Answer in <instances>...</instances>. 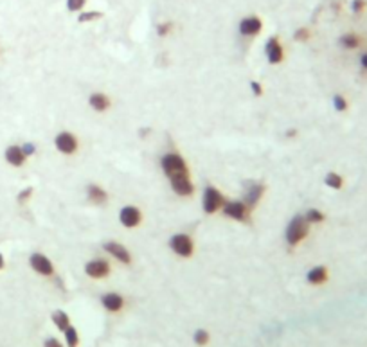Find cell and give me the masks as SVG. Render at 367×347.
Segmentation results:
<instances>
[{
	"instance_id": "6da1fadb",
	"label": "cell",
	"mask_w": 367,
	"mask_h": 347,
	"mask_svg": "<svg viewBox=\"0 0 367 347\" xmlns=\"http://www.w3.org/2000/svg\"><path fill=\"white\" fill-rule=\"evenodd\" d=\"M308 225H310V223L306 222L304 216H295L294 220H292L290 225H288V229H286V241L290 247L299 245L306 236H308Z\"/></svg>"
},
{
	"instance_id": "7a4b0ae2",
	"label": "cell",
	"mask_w": 367,
	"mask_h": 347,
	"mask_svg": "<svg viewBox=\"0 0 367 347\" xmlns=\"http://www.w3.org/2000/svg\"><path fill=\"white\" fill-rule=\"evenodd\" d=\"M162 169H164V173L169 178L175 175H189L186 161L180 155H176V153H169V155H166L162 158Z\"/></svg>"
},
{
	"instance_id": "3957f363",
	"label": "cell",
	"mask_w": 367,
	"mask_h": 347,
	"mask_svg": "<svg viewBox=\"0 0 367 347\" xmlns=\"http://www.w3.org/2000/svg\"><path fill=\"white\" fill-rule=\"evenodd\" d=\"M223 203H225V198L222 196V193L214 187H207L205 193H203V210L207 214H213L220 207H223Z\"/></svg>"
},
{
	"instance_id": "277c9868",
	"label": "cell",
	"mask_w": 367,
	"mask_h": 347,
	"mask_svg": "<svg viewBox=\"0 0 367 347\" xmlns=\"http://www.w3.org/2000/svg\"><path fill=\"white\" fill-rule=\"evenodd\" d=\"M171 245V250L175 252L176 256H182V257H189L193 254V241L188 234H175L169 241Z\"/></svg>"
},
{
	"instance_id": "5b68a950",
	"label": "cell",
	"mask_w": 367,
	"mask_h": 347,
	"mask_svg": "<svg viewBox=\"0 0 367 347\" xmlns=\"http://www.w3.org/2000/svg\"><path fill=\"white\" fill-rule=\"evenodd\" d=\"M265 54H267V60L270 61V63H274V65H277V63H281V61L284 60L283 45H281L277 36L268 38L267 45H265Z\"/></svg>"
},
{
	"instance_id": "8992f818",
	"label": "cell",
	"mask_w": 367,
	"mask_h": 347,
	"mask_svg": "<svg viewBox=\"0 0 367 347\" xmlns=\"http://www.w3.org/2000/svg\"><path fill=\"white\" fill-rule=\"evenodd\" d=\"M261 29H263V22H261V18L256 15L245 16V18L240 22V33L243 36H247V38L259 35Z\"/></svg>"
},
{
	"instance_id": "52a82bcc",
	"label": "cell",
	"mask_w": 367,
	"mask_h": 347,
	"mask_svg": "<svg viewBox=\"0 0 367 347\" xmlns=\"http://www.w3.org/2000/svg\"><path fill=\"white\" fill-rule=\"evenodd\" d=\"M29 264H31V268L35 272H38L40 275H53L54 274V266H53V263H50V259L47 256H43V254H38V252L29 257Z\"/></svg>"
},
{
	"instance_id": "ba28073f",
	"label": "cell",
	"mask_w": 367,
	"mask_h": 347,
	"mask_svg": "<svg viewBox=\"0 0 367 347\" xmlns=\"http://www.w3.org/2000/svg\"><path fill=\"white\" fill-rule=\"evenodd\" d=\"M169 182H171L173 191L180 196H189L193 193V189H195L193 182L189 180V175H175L169 178Z\"/></svg>"
},
{
	"instance_id": "9c48e42d",
	"label": "cell",
	"mask_w": 367,
	"mask_h": 347,
	"mask_svg": "<svg viewBox=\"0 0 367 347\" xmlns=\"http://www.w3.org/2000/svg\"><path fill=\"white\" fill-rule=\"evenodd\" d=\"M141 210L137 209V207L134 205H126L122 207V210L119 212V220H121V223L124 227H128V229H132V227H137L139 223H141Z\"/></svg>"
},
{
	"instance_id": "30bf717a",
	"label": "cell",
	"mask_w": 367,
	"mask_h": 347,
	"mask_svg": "<svg viewBox=\"0 0 367 347\" xmlns=\"http://www.w3.org/2000/svg\"><path fill=\"white\" fill-rule=\"evenodd\" d=\"M263 193H265L263 183H256V182L247 183V195H245V202H243L245 205H247V209H254Z\"/></svg>"
},
{
	"instance_id": "8fae6325",
	"label": "cell",
	"mask_w": 367,
	"mask_h": 347,
	"mask_svg": "<svg viewBox=\"0 0 367 347\" xmlns=\"http://www.w3.org/2000/svg\"><path fill=\"white\" fill-rule=\"evenodd\" d=\"M85 272H87V275H90V277H94V279L107 277V275L110 274V264H108L104 259L88 261L87 266H85Z\"/></svg>"
},
{
	"instance_id": "7c38bea8",
	"label": "cell",
	"mask_w": 367,
	"mask_h": 347,
	"mask_svg": "<svg viewBox=\"0 0 367 347\" xmlns=\"http://www.w3.org/2000/svg\"><path fill=\"white\" fill-rule=\"evenodd\" d=\"M223 212L229 218H232V220L243 222V220H247L249 209H247V205L243 202H225L223 203Z\"/></svg>"
},
{
	"instance_id": "4fadbf2b",
	"label": "cell",
	"mask_w": 367,
	"mask_h": 347,
	"mask_svg": "<svg viewBox=\"0 0 367 347\" xmlns=\"http://www.w3.org/2000/svg\"><path fill=\"white\" fill-rule=\"evenodd\" d=\"M56 148L60 149L61 153H65V155H70L77 149V141L72 134L69 131H63L56 137Z\"/></svg>"
},
{
	"instance_id": "5bb4252c",
	"label": "cell",
	"mask_w": 367,
	"mask_h": 347,
	"mask_svg": "<svg viewBox=\"0 0 367 347\" xmlns=\"http://www.w3.org/2000/svg\"><path fill=\"white\" fill-rule=\"evenodd\" d=\"M104 250H107L108 254H112V256H114L117 261H121V263H124V264L132 263L130 252L126 250V247H122L121 243H115V241H112V243H104Z\"/></svg>"
},
{
	"instance_id": "9a60e30c",
	"label": "cell",
	"mask_w": 367,
	"mask_h": 347,
	"mask_svg": "<svg viewBox=\"0 0 367 347\" xmlns=\"http://www.w3.org/2000/svg\"><path fill=\"white\" fill-rule=\"evenodd\" d=\"M4 156H6V161H8V164L15 166V168L23 166V162H25V158H27L22 146H9V148L6 149Z\"/></svg>"
},
{
	"instance_id": "2e32d148",
	"label": "cell",
	"mask_w": 367,
	"mask_h": 347,
	"mask_svg": "<svg viewBox=\"0 0 367 347\" xmlns=\"http://www.w3.org/2000/svg\"><path fill=\"white\" fill-rule=\"evenodd\" d=\"M328 268L321 264V266H315L308 272V282L310 284H324L328 281Z\"/></svg>"
},
{
	"instance_id": "e0dca14e",
	"label": "cell",
	"mask_w": 367,
	"mask_h": 347,
	"mask_svg": "<svg viewBox=\"0 0 367 347\" xmlns=\"http://www.w3.org/2000/svg\"><path fill=\"white\" fill-rule=\"evenodd\" d=\"M87 195H88V200H90L92 203H96V205H103V203H107L108 200V195L101 189L99 185H88L87 189Z\"/></svg>"
},
{
	"instance_id": "ac0fdd59",
	"label": "cell",
	"mask_w": 367,
	"mask_h": 347,
	"mask_svg": "<svg viewBox=\"0 0 367 347\" xmlns=\"http://www.w3.org/2000/svg\"><path fill=\"white\" fill-rule=\"evenodd\" d=\"M101 302H103V306L108 309V311H119V309L122 308V304H124V301H122V297L119 293H107V295H103Z\"/></svg>"
},
{
	"instance_id": "d6986e66",
	"label": "cell",
	"mask_w": 367,
	"mask_h": 347,
	"mask_svg": "<svg viewBox=\"0 0 367 347\" xmlns=\"http://www.w3.org/2000/svg\"><path fill=\"white\" fill-rule=\"evenodd\" d=\"M338 43H340V45L344 47L346 50H355V49H358V47L362 45V38H360L356 33H346V35L340 36Z\"/></svg>"
},
{
	"instance_id": "ffe728a7",
	"label": "cell",
	"mask_w": 367,
	"mask_h": 347,
	"mask_svg": "<svg viewBox=\"0 0 367 347\" xmlns=\"http://www.w3.org/2000/svg\"><path fill=\"white\" fill-rule=\"evenodd\" d=\"M88 103H90V106L94 108V110H97V112H104L108 106H110V99H108L104 94H101V92L92 94L90 99H88Z\"/></svg>"
},
{
	"instance_id": "44dd1931",
	"label": "cell",
	"mask_w": 367,
	"mask_h": 347,
	"mask_svg": "<svg viewBox=\"0 0 367 347\" xmlns=\"http://www.w3.org/2000/svg\"><path fill=\"white\" fill-rule=\"evenodd\" d=\"M326 185L331 187V189H342V185H344V178H342V175H338V173L331 171L326 175L324 178Z\"/></svg>"
},
{
	"instance_id": "7402d4cb",
	"label": "cell",
	"mask_w": 367,
	"mask_h": 347,
	"mask_svg": "<svg viewBox=\"0 0 367 347\" xmlns=\"http://www.w3.org/2000/svg\"><path fill=\"white\" fill-rule=\"evenodd\" d=\"M53 322L61 329V331H65V329L70 326L69 324V315H67L65 311H60V309L53 313Z\"/></svg>"
},
{
	"instance_id": "603a6c76",
	"label": "cell",
	"mask_w": 367,
	"mask_h": 347,
	"mask_svg": "<svg viewBox=\"0 0 367 347\" xmlns=\"http://www.w3.org/2000/svg\"><path fill=\"white\" fill-rule=\"evenodd\" d=\"M101 13L99 11H83V13H80V16H77V22H81V23H87V22H94V20H97V18H101Z\"/></svg>"
},
{
	"instance_id": "cb8c5ba5",
	"label": "cell",
	"mask_w": 367,
	"mask_h": 347,
	"mask_svg": "<svg viewBox=\"0 0 367 347\" xmlns=\"http://www.w3.org/2000/svg\"><path fill=\"white\" fill-rule=\"evenodd\" d=\"M306 222L308 223H321V222H324V214L321 212V210H317V209H310L308 212H306Z\"/></svg>"
},
{
	"instance_id": "d4e9b609",
	"label": "cell",
	"mask_w": 367,
	"mask_h": 347,
	"mask_svg": "<svg viewBox=\"0 0 367 347\" xmlns=\"http://www.w3.org/2000/svg\"><path fill=\"white\" fill-rule=\"evenodd\" d=\"M65 338H67V343H69V347H76L77 342H80V338H77V331L74 328H67L65 329Z\"/></svg>"
},
{
	"instance_id": "484cf974",
	"label": "cell",
	"mask_w": 367,
	"mask_h": 347,
	"mask_svg": "<svg viewBox=\"0 0 367 347\" xmlns=\"http://www.w3.org/2000/svg\"><path fill=\"white\" fill-rule=\"evenodd\" d=\"M310 36H311V33H310V29H308V27H301V29H297L294 33V40H295V42H308V40H310Z\"/></svg>"
},
{
	"instance_id": "4316f807",
	"label": "cell",
	"mask_w": 367,
	"mask_h": 347,
	"mask_svg": "<svg viewBox=\"0 0 367 347\" xmlns=\"http://www.w3.org/2000/svg\"><path fill=\"white\" fill-rule=\"evenodd\" d=\"M85 4H87V0H67V9L72 13H80L83 11Z\"/></svg>"
},
{
	"instance_id": "83f0119b",
	"label": "cell",
	"mask_w": 367,
	"mask_h": 347,
	"mask_svg": "<svg viewBox=\"0 0 367 347\" xmlns=\"http://www.w3.org/2000/svg\"><path fill=\"white\" fill-rule=\"evenodd\" d=\"M367 9V0H353L351 2V11L355 15H362Z\"/></svg>"
},
{
	"instance_id": "f1b7e54d",
	"label": "cell",
	"mask_w": 367,
	"mask_h": 347,
	"mask_svg": "<svg viewBox=\"0 0 367 347\" xmlns=\"http://www.w3.org/2000/svg\"><path fill=\"white\" fill-rule=\"evenodd\" d=\"M333 104H335V110L338 112L348 110V101H346V97H342L340 94H336V96L333 97Z\"/></svg>"
},
{
	"instance_id": "f546056e",
	"label": "cell",
	"mask_w": 367,
	"mask_h": 347,
	"mask_svg": "<svg viewBox=\"0 0 367 347\" xmlns=\"http://www.w3.org/2000/svg\"><path fill=\"white\" fill-rule=\"evenodd\" d=\"M173 29V23L171 22H162L157 25V35L159 36H168Z\"/></svg>"
},
{
	"instance_id": "4dcf8cb0",
	"label": "cell",
	"mask_w": 367,
	"mask_h": 347,
	"mask_svg": "<svg viewBox=\"0 0 367 347\" xmlns=\"http://www.w3.org/2000/svg\"><path fill=\"white\" fill-rule=\"evenodd\" d=\"M195 342L198 343V345H205V343L209 342V333L203 331V329L196 331V333H195Z\"/></svg>"
},
{
	"instance_id": "1f68e13d",
	"label": "cell",
	"mask_w": 367,
	"mask_h": 347,
	"mask_svg": "<svg viewBox=\"0 0 367 347\" xmlns=\"http://www.w3.org/2000/svg\"><path fill=\"white\" fill-rule=\"evenodd\" d=\"M31 193H33V189H31V187H27V189H23V191L18 195V198H16V200H18V203H23V202H25V200L31 196Z\"/></svg>"
},
{
	"instance_id": "d6a6232c",
	"label": "cell",
	"mask_w": 367,
	"mask_h": 347,
	"mask_svg": "<svg viewBox=\"0 0 367 347\" xmlns=\"http://www.w3.org/2000/svg\"><path fill=\"white\" fill-rule=\"evenodd\" d=\"M22 149H23V153H25V156H29V155H33V153H35V146H33V144H23Z\"/></svg>"
},
{
	"instance_id": "836d02e7",
	"label": "cell",
	"mask_w": 367,
	"mask_h": 347,
	"mask_svg": "<svg viewBox=\"0 0 367 347\" xmlns=\"http://www.w3.org/2000/svg\"><path fill=\"white\" fill-rule=\"evenodd\" d=\"M43 347H61V343L58 342L56 338H49V340H45V345Z\"/></svg>"
},
{
	"instance_id": "e575fe53",
	"label": "cell",
	"mask_w": 367,
	"mask_h": 347,
	"mask_svg": "<svg viewBox=\"0 0 367 347\" xmlns=\"http://www.w3.org/2000/svg\"><path fill=\"white\" fill-rule=\"evenodd\" d=\"M252 90H254V94H256V96H261V85L259 83H256V81H254V83H252Z\"/></svg>"
},
{
	"instance_id": "d590c367",
	"label": "cell",
	"mask_w": 367,
	"mask_h": 347,
	"mask_svg": "<svg viewBox=\"0 0 367 347\" xmlns=\"http://www.w3.org/2000/svg\"><path fill=\"white\" fill-rule=\"evenodd\" d=\"M360 65H362L363 69L367 70V52H363L362 56H360Z\"/></svg>"
},
{
	"instance_id": "8d00e7d4",
	"label": "cell",
	"mask_w": 367,
	"mask_h": 347,
	"mask_svg": "<svg viewBox=\"0 0 367 347\" xmlns=\"http://www.w3.org/2000/svg\"><path fill=\"white\" fill-rule=\"evenodd\" d=\"M2 268H4V256L0 254V270H2Z\"/></svg>"
}]
</instances>
